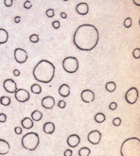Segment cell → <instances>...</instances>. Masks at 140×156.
Masks as SVG:
<instances>
[{
	"instance_id": "obj_1",
	"label": "cell",
	"mask_w": 140,
	"mask_h": 156,
	"mask_svg": "<svg viewBox=\"0 0 140 156\" xmlns=\"http://www.w3.org/2000/svg\"><path fill=\"white\" fill-rule=\"evenodd\" d=\"M99 33L94 25L82 24L75 30L73 43L78 49L82 51L93 50L99 44Z\"/></svg>"
},
{
	"instance_id": "obj_2",
	"label": "cell",
	"mask_w": 140,
	"mask_h": 156,
	"mask_svg": "<svg viewBox=\"0 0 140 156\" xmlns=\"http://www.w3.org/2000/svg\"><path fill=\"white\" fill-rule=\"evenodd\" d=\"M32 74L37 81L42 83H49L55 76V66L51 62L42 60L33 68Z\"/></svg>"
},
{
	"instance_id": "obj_3",
	"label": "cell",
	"mask_w": 140,
	"mask_h": 156,
	"mask_svg": "<svg viewBox=\"0 0 140 156\" xmlns=\"http://www.w3.org/2000/svg\"><path fill=\"white\" fill-rule=\"evenodd\" d=\"M121 156H140V140L137 137H130L123 141L120 147Z\"/></svg>"
},
{
	"instance_id": "obj_4",
	"label": "cell",
	"mask_w": 140,
	"mask_h": 156,
	"mask_svg": "<svg viewBox=\"0 0 140 156\" xmlns=\"http://www.w3.org/2000/svg\"><path fill=\"white\" fill-rule=\"evenodd\" d=\"M21 144L24 149L33 151L37 149L39 144H40V137H39L38 133L34 132H27L22 137Z\"/></svg>"
},
{
	"instance_id": "obj_5",
	"label": "cell",
	"mask_w": 140,
	"mask_h": 156,
	"mask_svg": "<svg viewBox=\"0 0 140 156\" xmlns=\"http://www.w3.org/2000/svg\"><path fill=\"white\" fill-rule=\"evenodd\" d=\"M63 68L66 73L74 74L79 69V61L76 57H66L63 60Z\"/></svg>"
},
{
	"instance_id": "obj_6",
	"label": "cell",
	"mask_w": 140,
	"mask_h": 156,
	"mask_svg": "<svg viewBox=\"0 0 140 156\" xmlns=\"http://www.w3.org/2000/svg\"><path fill=\"white\" fill-rule=\"evenodd\" d=\"M125 99L129 104L133 105L138 99V90L136 87H131L125 94Z\"/></svg>"
},
{
	"instance_id": "obj_7",
	"label": "cell",
	"mask_w": 140,
	"mask_h": 156,
	"mask_svg": "<svg viewBox=\"0 0 140 156\" xmlns=\"http://www.w3.org/2000/svg\"><path fill=\"white\" fill-rule=\"evenodd\" d=\"M13 55H14V59L16 62H18V64H25V62L27 61V58H29L27 51L20 47L15 48Z\"/></svg>"
},
{
	"instance_id": "obj_8",
	"label": "cell",
	"mask_w": 140,
	"mask_h": 156,
	"mask_svg": "<svg viewBox=\"0 0 140 156\" xmlns=\"http://www.w3.org/2000/svg\"><path fill=\"white\" fill-rule=\"evenodd\" d=\"M14 96L15 99L20 103H24V102H27L29 100L30 98V95L29 93V91L24 89V88H20V89H17V91L14 93Z\"/></svg>"
},
{
	"instance_id": "obj_9",
	"label": "cell",
	"mask_w": 140,
	"mask_h": 156,
	"mask_svg": "<svg viewBox=\"0 0 140 156\" xmlns=\"http://www.w3.org/2000/svg\"><path fill=\"white\" fill-rule=\"evenodd\" d=\"M3 88L7 93H10V94H14L18 89L16 82L12 79H5L3 82Z\"/></svg>"
},
{
	"instance_id": "obj_10",
	"label": "cell",
	"mask_w": 140,
	"mask_h": 156,
	"mask_svg": "<svg viewBox=\"0 0 140 156\" xmlns=\"http://www.w3.org/2000/svg\"><path fill=\"white\" fill-rule=\"evenodd\" d=\"M87 140L89 143L92 145H97L99 144L100 140H101V132L97 130H94L88 133L87 135Z\"/></svg>"
},
{
	"instance_id": "obj_11",
	"label": "cell",
	"mask_w": 140,
	"mask_h": 156,
	"mask_svg": "<svg viewBox=\"0 0 140 156\" xmlns=\"http://www.w3.org/2000/svg\"><path fill=\"white\" fill-rule=\"evenodd\" d=\"M80 99L85 103H91L95 100V93L90 89H85L80 93Z\"/></svg>"
},
{
	"instance_id": "obj_12",
	"label": "cell",
	"mask_w": 140,
	"mask_h": 156,
	"mask_svg": "<svg viewBox=\"0 0 140 156\" xmlns=\"http://www.w3.org/2000/svg\"><path fill=\"white\" fill-rule=\"evenodd\" d=\"M41 104H42V106H43V108H44V109L51 110V109H53V107L55 106L56 101H55V98H53V96H44L43 99H42Z\"/></svg>"
},
{
	"instance_id": "obj_13",
	"label": "cell",
	"mask_w": 140,
	"mask_h": 156,
	"mask_svg": "<svg viewBox=\"0 0 140 156\" xmlns=\"http://www.w3.org/2000/svg\"><path fill=\"white\" fill-rule=\"evenodd\" d=\"M80 143V137L78 134H71L66 139V144L69 147H76Z\"/></svg>"
},
{
	"instance_id": "obj_14",
	"label": "cell",
	"mask_w": 140,
	"mask_h": 156,
	"mask_svg": "<svg viewBox=\"0 0 140 156\" xmlns=\"http://www.w3.org/2000/svg\"><path fill=\"white\" fill-rule=\"evenodd\" d=\"M76 11L80 15H86L89 12V6L87 3L80 2L76 6Z\"/></svg>"
},
{
	"instance_id": "obj_15",
	"label": "cell",
	"mask_w": 140,
	"mask_h": 156,
	"mask_svg": "<svg viewBox=\"0 0 140 156\" xmlns=\"http://www.w3.org/2000/svg\"><path fill=\"white\" fill-rule=\"evenodd\" d=\"M10 146L5 139H0V155H7L10 152Z\"/></svg>"
},
{
	"instance_id": "obj_16",
	"label": "cell",
	"mask_w": 140,
	"mask_h": 156,
	"mask_svg": "<svg viewBox=\"0 0 140 156\" xmlns=\"http://www.w3.org/2000/svg\"><path fill=\"white\" fill-rule=\"evenodd\" d=\"M58 92H59V94H60V96H61L63 98H67V96L70 95L71 89H70V87L67 84L63 83V84H61L60 87H59Z\"/></svg>"
},
{
	"instance_id": "obj_17",
	"label": "cell",
	"mask_w": 140,
	"mask_h": 156,
	"mask_svg": "<svg viewBox=\"0 0 140 156\" xmlns=\"http://www.w3.org/2000/svg\"><path fill=\"white\" fill-rule=\"evenodd\" d=\"M55 125L53 122H46V123L44 124L43 126V130L44 133H46V134H52L53 132H55Z\"/></svg>"
},
{
	"instance_id": "obj_18",
	"label": "cell",
	"mask_w": 140,
	"mask_h": 156,
	"mask_svg": "<svg viewBox=\"0 0 140 156\" xmlns=\"http://www.w3.org/2000/svg\"><path fill=\"white\" fill-rule=\"evenodd\" d=\"M9 40V33L5 28H0V45L6 44Z\"/></svg>"
},
{
	"instance_id": "obj_19",
	"label": "cell",
	"mask_w": 140,
	"mask_h": 156,
	"mask_svg": "<svg viewBox=\"0 0 140 156\" xmlns=\"http://www.w3.org/2000/svg\"><path fill=\"white\" fill-rule=\"evenodd\" d=\"M21 125L24 129L30 130L33 127V121L31 120L30 117H25L21 120Z\"/></svg>"
},
{
	"instance_id": "obj_20",
	"label": "cell",
	"mask_w": 140,
	"mask_h": 156,
	"mask_svg": "<svg viewBox=\"0 0 140 156\" xmlns=\"http://www.w3.org/2000/svg\"><path fill=\"white\" fill-rule=\"evenodd\" d=\"M31 120L32 121H36V122H38V121H40L42 118H43V113H42L40 111H38V110H35V111H33V112L31 113Z\"/></svg>"
},
{
	"instance_id": "obj_21",
	"label": "cell",
	"mask_w": 140,
	"mask_h": 156,
	"mask_svg": "<svg viewBox=\"0 0 140 156\" xmlns=\"http://www.w3.org/2000/svg\"><path fill=\"white\" fill-rule=\"evenodd\" d=\"M105 89L106 91H108V92H110V93H113L116 91V82H114V81H109L106 83L105 85Z\"/></svg>"
},
{
	"instance_id": "obj_22",
	"label": "cell",
	"mask_w": 140,
	"mask_h": 156,
	"mask_svg": "<svg viewBox=\"0 0 140 156\" xmlns=\"http://www.w3.org/2000/svg\"><path fill=\"white\" fill-rule=\"evenodd\" d=\"M94 119H95V121H96L97 123L100 124V123H103V122L106 120V116L103 113H97V115H95Z\"/></svg>"
},
{
	"instance_id": "obj_23",
	"label": "cell",
	"mask_w": 140,
	"mask_h": 156,
	"mask_svg": "<svg viewBox=\"0 0 140 156\" xmlns=\"http://www.w3.org/2000/svg\"><path fill=\"white\" fill-rule=\"evenodd\" d=\"M30 90H31V92L33 94H35V95H40L42 93V87L38 83L32 84L31 87H30Z\"/></svg>"
},
{
	"instance_id": "obj_24",
	"label": "cell",
	"mask_w": 140,
	"mask_h": 156,
	"mask_svg": "<svg viewBox=\"0 0 140 156\" xmlns=\"http://www.w3.org/2000/svg\"><path fill=\"white\" fill-rule=\"evenodd\" d=\"M0 103H1V105H3V106H9L12 103V99H10V96H3L0 98Z\"/></svg>"
},
{
	"instance_id": "obj_25",
	"label": "cell",
	"mask_w": 140,
	"mask_h": 156,
	"mask_svg": "<svg viewBox=\"0 0 140 156\" xmlns=\"http://www.w3.org/2000/svg\"><path fill=\"white\" fill-rule=\"evenodd\" d=\"M91 153V150L87 147H83L79 150V156H89Z\"/></svg>"
},
{
	"instance_id": "obj_26",
	"label": "cell",
	"mask_w": 140,
	"mask_h": 156,
	"mask_svg": "<svg viewBox=\"0 0 140 156\" xmlns=\"http://www.w3.org/2000/svg\"><path fill=\"white\" fill-rule=\"evenodd\" d=\"M123 25H124V27L127 28H131V25H133V20H131V17H127V18L124 20V22H123Z\"/></svg>"
},
{
	"instance_id": "obj_27",
	"label": "cell",
	"mask_w": 140,
	"mask_h": 156,
	"mask_svg": "<svg viewBox=\"0 0 140 156\" xmlns=\"http://www.w3.org/2000/svg\"><path fill=\"white\" fill-rule=\"evenodd\" d=\"M29 41L31 43H34V44L38 43L39 42V35L38 34H31V35L29 36Z\"/></svg>"
},
{
	"instance_id": "obj_28",
	"label": "cell",
	"mask_w": 140,
	"mask_h": 156,
	"mask_svg": "<svg viewBox=\"0 0 140 156\" xmlns=\"http://www.w3.org/2000/svg\"><path fill=\"white\" fill-rule=\"evenodd\" d=\"M46 14L48 18H52V17H54V15H55V11L53 9H47L46 11Z\"/></svg>"
},
{
	"instance_id": "obj_29",
	"label": "cell",
	"mask_w": 140,
	"mask_h": 156,
	"mask_svg": "<svg viewBox=\"0 0 140 156\" xmlns=\"http://www.w3.org/2000/svg\"><path fill=\"white\" fill-rule=\"evenodd\" d=\"M133 55L134 59H139L140 58V48L139 47H137L133 50Z\"/></svg>"
},
{
	"instance_id": "obj_30",
	"label": "cell",
	"mask_w": 140,
	"mask_h": 156,
	"mask_svg": "<svg viewBox=\"0 0 140 156\" xmlns=\"http://www.w3.org/2000/svg\"><path fill=\"white\" fill-rule=\"evenodd\" d=\"M120 124H121V118L119 117H114L113 119V125L116 127H118L120 126Z\"/></svg>"
},
{
	"instance_id": "obj_31",
	"label": "cell",
	"mask_w": 140,
	"mask_h": 156,
	"mask_svg": "<svg viewBox=\"0 0 140 156\" xmlns=\"http://www.w3.org/2000/svg\"><path fill=\"white\" fill-rule=\"evenodd\" d=\"M7 121V115L5 113H0V123H5Z\"/></svg>"
},
{
	"instance_id": "obj_32",
	"label": "cell",
	"mask_w": 140,
	"mask_h": 156,
	"mask_svg": "<svg viewBox=\"0 0 140 156\" xmlns=\"http://www.w3.org/2000/svg\"><path fill=\"white\" fill-rule=\"evenodd\" d=\"M52 27L55 28V29H58L59 28L61 27V23L58 21V20H55V21L52 22Z\"/></svg>"
},
{
	"instance_id": "obj_33",
	"label": "cell",
	"mask_w": 140,
	"mask_h": 156,
	"mask_svg": "<svg viewBox=\"0 0 140 156\" xmlns=\"http://www.w3.org/2000/svg\"><path fill=\"white\" fill-rule=\"evenodd\" d=\"M31 7H32V4H31V2L29 1V0L24 2V8L25 9H27V10H29V9H31Z\"/></svg>"
},
{
	"instance_id": "obj_34",
	"label": "cell",
	"mask_w": 140,
	"mask_h": 156,
	"mask_svg": "<svg viewBox=\"0 0 140 156\" xmlns=\"http://www.w3.org/2000/svg\"><path fill=\"white\" fill-rule=\"evenodd\" d=\"M66 106V102L64 100H60L58 102V107L60 108V109H64Z\"/></svg>"
},
{
	"instance_id": "obj_35",
	"label": "cell",
	"mask_w": 140,
	"mask_h": 156,
	"mask_svg": "<svg viewBox=\"0 0 140 156\" xmlns=\"http://www.w3.org/2000/svg\"><path fill=\"white\" fill-rule=\"evenodd\" d=\"M116 108H117V103H116V102H111L110 105H109V109L112 110V111L116 110Z\"/></svg>"
},
{
	"instance_id": "obj_36",
	"label": "cell",
	"mask_w": 140,
	"mask_h": 156,
	"mask_svg": "<svg viewBox=\"0 0 140 156\" xmlns=\"http://www.w3.org/2000/svg\"><path fill=\"white\" fill-rule=\"evenodd\" d=\"M3 3L6 7H12L13 4V0H4Z\"/></svg>"
},
{
	"instance_id": "obj_37",
	"label": "cell",
	"mask_w": 140,
	"mask_h": 156,
	"mask_svg": "<svg viewBox=\"0 0 140 156\" xmlns=\"http://www.w3.org/2000/svg\"><path fill=\"white\" fill-rule=\"evenodd\" d=\"M72 154H73V151H72L71 149H67L64 150V152H63L64 156H72Z\"/></svg>"
},
{
	"instance_id": "obj_38",
	"label": "cell",
	"mask_w": 140,
	"mask_h": 156,
	"mask_svg": "<svg viewBox=\"0 0 140 156\" xmlns=\"http://www.w3.org/2000/svg\"><path fill=\"white\" fill-rule=\"evenodd\" d=\"M14 132H15L16 134L20 135L21 133H22V128H20V127H15L14 128Z\"/></svg>"
},
{
	"instance_id": "obj_39",
	"label": "cell",
	"mask_w": 140,
	"mask_h": 156,
	"mask_svg": "<svg viewBox=\"0 0 140 156\" xmlns=\"http://www.w3.org/2000/svg\"><path fill=\"white\" fill-rule=\"evenodd\" d=\"M12 73H13V75H14L15 77H19L20 76V71H19L18 69H14L12 71Z\"/></svg>"
},
{
	"instance_id": "obj_40",
	"label": "cell",
	"mask_w": 140,
	"mask_h": 156,
	"mask_svg": "<svg viewBox=\"0 0 140 156\" xmlns=\"http://www.w3.org/2000/svg\"><path fill=\"white\" fill-rule=\"evenodd\" d=\"M20 21H21V17L20 16H15L14 17V22L16 23V24H18V23H20Z\"/></svg>"
},
{
	"instance_id": "obj_41",
	"label": "cell",
	"mask_w": 140,
	"mask_h": 156,
	"mask_svg": "<svg viewBox=\"0 0 140 156\" xmlns=\"http://www.w3.org/2000/svg\"><path fill=\"white\" fill-rule=\"evenodd\" d=\"M60 15H61V18H63V19H66L67 18V14L65 12H63H63H61Z\"/></svg>"
},
{
	"instance_id": "obj_42",
	"label": "cell",
	"mask_w": 140,
	"mask_h": 156,
	"mask_svg": "<svg viewBox=\"0 0 140 156\" xmlns=\"http://www.w3.org/2000/svg\"><path fill=\"white\" fill-rule=\"evenodd\" d=\"M133 3H135L137 6H140V0H133Z\"/></svg>"
}]
</instances>
